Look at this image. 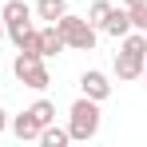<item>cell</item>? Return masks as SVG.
<instances>
[{
    "mask_svg": "<svg viewBox=\"0 0 147 147\" xmlns=\"http://www.w3.org/2000/svg\"><path fill=\"white\" fill-rule=\"evenodd\" d=\"M56 28H60V36H64V44L76 52H92L96 48V28L88 24L84 16H76V12H64L60 20H56Z\"/></svg>",
    "mask_w": 147,
    "mask_h": 147,
    "instance_id": "cell-4",
    "label": "cell"
},
{
    "mask_svg": "<svg viewBox=\"0 0 147 147\" xmlns=\"http://www.w3.org/2000/svg\"><path fill=\"white\" fill-rule=\"evenodd\" d=\"M68 135L80 139V143H88V139L99 135V103H96V99L80 96L72 103V111H68Z\"/></svg>",
    "mask_w": 147,
    "mask_h": 147,
    "instance_id": "cell-2",
    "label": "cell"
},
{
    "mask_svg": "<svg viewBox=\"0 0 147 147\" xmlns=\"http://www.w3.org/2000/svg\"><path fill=\"white\" fill-rule=\"evenodd\" d=\"M4 131H8V111L0 107V135H4Z\"/></svg>",
    "mask_w": 147,
    "mask_h": 147,
    "instance_id": "cell-15",
    "label": "cell"
},
{
    "mask_svg": "<svg viewBox=\"0 0 147 147\" xmlns=\"http://www.w3.org/2000/svg\"><path fill=\"white\" fill-rule=\"evenodd\" d=\"M107 12H111V0H96V4L88 8V16H84V20L99 32V28H103V20H107Z\"/></svg>",
    "mask_w": 147,
    "mask_h": 147,
    "instance_id": "cell-12",
    "label": "cell"
},
{
    "mask_svg": "<svg viewBox=\"0 0 147 147\" xmlns=\"http://www.w3.org/2000/svg\"><path fill=\"white\" fill-rule=\"evenodd\" d=\"M8 127H12V135H16L20 143H28V139H40V119H36L28 107L20 111V115H12V119H8Z\"/></svg>",
    "mask_w": 147,
    "mask_h": 147,
    "instance_id": "cell-6",
    "label": "cell"
},
{
    "mask_svg": "<svg viewBox=\"0 0 147 147\" xmlns=\"http://www.w3.org/2000/svg\"><path fill=\"white\" fill-rule=\"evenodd\" d=\"M40 143L44 147H64V143H72V135H68V127H56V119H52L48 127H40Z\"/></svg>",
    "mask_w": 147,
    "mask_h": 147,
    "instance_id": "cell-10",
    "label": "cell"
},
{
    "mask_svg": "<svg viewBox=\"0 0 147 147\" xmlns=\"http://www.w3.org/2000/svg\"><path fill=\"white\" fill-rule=\"evenodd\" d=\"M99 32H107L111 40H123V36L131 32V16H127V8H123V4H119V8L111 4V12H107V20H103Z\"/></svg>",
    "mask_w": 147,
    "mask_h": 147,
    "instance_id": "cell-7",
    "label": "cell"
},
{
    "mask_svg": "<svg viewBox=\"0 0 147 147\" xmlns=\"http://www.w3.org/2000/svg\"><path fill=\"white\" fill-rule=\"evenodd\" d=\"M127 16H131V28L147 32V4H131V8H127Z\"/></svg>",
    "mask_w": 147,
    "mask_h": 147,
    "instance_id": "cell-14",
    "label": "cell"
},
{
    "mask_svg": "<svg viewBox=\"0 0 147 147\" xmlns=\"http://www.w3.org/2000/svg\"><path fill=\"white\" fill-rule=\"evenodd\" d=\"M0 20H4V28H8V24H20V20H32V8H28L24 0H4Z\"/></svg>",
    "mask_w": 147,
    "mask_h": 147,
    "instance_id": "cell-9",
    "label": "cell"
},
{
    "mask_svg": "<svg viewBox=\"0 0 147 147\" xmlns=\"http://www.w3.org/2000/svg\"><path fill=\"white\" fill-rule=\"evenodd\" d=\"M119 4H123V8H131V4H147V0H119Z\"/></svg>",
    "mask_w": 147,
    "mask_h": 147,
    "instance_id": "cell-16",
    "label": "cell"
},
{
    "mask_svg": "<svg viewBox=\"0 0 147 147\" xmlns=\"http://www.w3.org/2000/svg\"><path fill=\"white\" fill-rule=\"evenodd\" d=\"M12 72H16V80H20L24 88H32V92H44L52 84L48 64H44V56H36V52H20V56L12 60Z\"/></svg>",
    "mask_w": 147,
    "mask_h": 147,
    "instance_id": "cell-3",
    "label": "cell"
},
{
    "mask_svg": "<svg viewBox=\"0 0 147 147\" xmlns=\"http://www.w3.org/2000/svg\"><path fill=\"white\" fill-rule=\"evenodd\" d=\"M64 12H68V0H40V4H36V16L48 20V24H56Z\"/></svg>",
    "mask_w": 147,
    "mask_h": 147,
    "instance_id": "cell-11",
    "label": "cell"
},
{
    "mask_svg": "<svg viewBox=\"0 0 147 147\" xmlns=\"http://www.w3.org/2000/svg\"><path fill=\"white\" fill-rule=\"evenodd\" d=\"M28 111H32L36 119H40V127H48V123L56 119V103H52V99H36V103H32Z\"/></svg>",
    "mask_w": 147,
    "mask_h": 147,
    "instance_id": "cell-13",
    "label": "cell"
},
{
    "mask_svg": "<svg viewBox=\"0 0 147 147\" xmlns=\"http://www.w3.org/2000/svg\"><path fill=\"white\" fill-rule=\"evenodd\" d=\"M64 48H68V44H64V36H60V28H56V24H44V28H40V56H44V60L60 56Z\"/></svg>",
    "mask_w": 147,
    "mask_h": 147,
    "instance_id": "cell-8",
    "label": "cell"
},
{
    "mask_svg": "<svg viewBox=\"0 0 147 147\" xmlns=\"http://www.w3.org/2000/svg\"><path fill=\"white\" fill-rule=\"evenodd\" d=\"M80 92H84L88 99H96V103H103V99L111 96V80H107L103 72H96V68H88V72L80 76Z\"/></svg>",
    "mask_w": 147,
    "mask_h": 147,
    "instance_id": "cell-5",
    "label": "cell"
},
{
    "mask_svg": "<svg viewBox=\"0 0 147 147\" xmlns=\"http://www.w3.org/2000/svg\"><path fill=\"white\" fill-rule=\"evenodd\" d=\"M147 68V32L131 28L119 40V52H115V76L119 80H139Z\"/></svg>",
    "mask_w": 147,
    "mask_h": 147,
    "instance_id": "cell-1",
    "label": "cell"
},
{
    "mask_svg": "<svg viewBox=\"0 0 147 147\" xmlns=\"http://www.w3.org/2000/svg\"><path fill=\"white\" fill-rule=\"evenodd\" d=\"M143 80H147V68H143Z\"/></svg>",
    "mask_w": 147,
    "mask_h": 147,
    "instance_id": "cell-18",
    "label": "cell"
},
{
    "mask_svg": "<svg viewBox=\"0 0 147 147\" xmlns=\"http://www.w3.org/2000/svg\"><path fill=\"white\" fill-rule=\"evenodd\" d=\"M0 36H4V20H0Z\"/></svg>",
    "mask_w": 147,
    "mask_h": 147,
    "instance_id": "cell-17",
    "label": "cell"
}]
</instances>
